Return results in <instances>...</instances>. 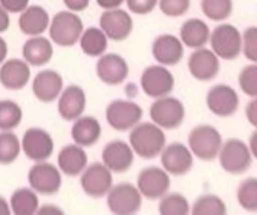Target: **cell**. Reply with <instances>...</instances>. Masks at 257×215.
<instances>
[{
    "instance_id": "cell-1",
    "label": "cell",
    "mask_w": 257,
    "mask_h": 215,
    "mask_svg": "<svg viewBox=\"0 0 257 215\" xmlns=\"http://www.w3.org/2000/svg\"><path fill=\"white\" fill-rule=\"evenodd\" d=\"M130 145L140 158L152 160L161 155L166 148V134L161 127L154 122L137 124L130 134Z\"/></svg>"
},
{
    "instance_id": "cell-2",
    "label": "cell",
    "mask_w": 257,
    "mask_h": 215,
    "mask_svg": "<svg viewBox=\"0 0 257 215\" xmlns=\"http://www.w3.org/2000/svg\"><path fill=\"white\" fill-rule=\"evenodd\" d=\"M221 146L223 137L220 131L208 124L194 127L188 136V148L193 152L194 158H199L200 161L208 163L217 160Z\"/></svg>"
},
{
    "instance_id": "cell-3",
    "label": "cell",
    "mask_w": 257,
    "mask_h": 215,
    "mask_svg": "<svg viewBox=\"0 0 257 215\" xmlns=\"http://www.w3.org/2000/svg\"><path fill=\"white\" fill-rule=\"evenodd\" d=\"M217 158L221 169L229 175H242L251 167L253 163L251 151L241 139H229L227 142H223Z\"/></svg>"
},
{
    "instance_id": "cell-4",
    "label": "cell",
    "mask_w": 257,
    "mask_h": 215,
    "mask_svg": "<svg viewBox=\"0 0 257 215\" xmlns=\"http://www.w3.org/2000/svg\"><path fill=\"white\" fill-rule=\"evenodd\" d=\"M211 50L221 60H235L242 53V33L229 23L218 24L211 32Z\"/></svg>"
},
{
    "instance_id": "cell-5",
    "label": "cell",
    "mask_w": 257,
    "mask_h": 215,
    "mask_svg": "<svg viewBox=\"0 0 257 215\" xmlns=\"http://www.w3.org/2000/svg\"><path fill=\"white\" fill-rule=\"evenodd\" d=\"M149 115L152 122L163 130H176L185 121V105L181 99L167 95L152 102Z\"/></svg>"
},
{
    "instance_id": "cell-6",
    "label": "cell",
    "mask_w": 257,
    "mask_h": 215,
    "mask_svg": "<svg viewBox=\"0 0 257 215\" xmlns=\"http://www.w3.org/2000/svg\"><path fill=\"white\" fill-rule=\"evenodd\" d=\"M83 33V23L81 18L75 14L63 11L54 15L50 24V38L60 47H71Z\"/></svg>"
},
{
    "instance_id": "cell-7",
    "label": "cell",
    "mask_w": 257,
    "mask_h": 215,
    "mask_svg": "<svg viewBox=\"0 0 257 215\" xmlns=\"http://www.w3.org/2000/svg\"><path fill=\"white\" fill-rule=\"evenodd\" d=\"M142 193L130 182H120L108 191L107 206L116 215H131L142 208Z\"/></svg>"
},
{
    "instance_id": "cell-8",
    "label": "cell",
    "mask_w": 257,
    "mask_h": 215,
    "mask_svg": "<svg viewBox=\"0 0 257 215\" xmlns=\"http://www.w3.org/2000/svg\"><path fill=\"white\" fill-rule=\"evenodd\" d=\"M142 118H143V110L134 101L116 99L110 102L105 110V119L108 125L116 131L133 130L137 124H140Z\"/></svg>"
},
{
    "instance_id": "cell-9",
    "label": "cell",
    "mask_w": 257,
    "mask_h": 215,
    "mask_svg": "<svg viewBox=\"0 0 257 215\" xmlns=\"http://www.w3.org/2000/svg\"><path fill=\"white\" fill-rule=\"evenodd\" d=\"M142 90L151 98L167 96L175 89V77L164 65H152L148 66L140 78Z\"/></svg>"
},
{
    "instance_id": "cell-10",
    "label": "cell",
    "mask_w": 257,
    "mask_h": 215,
    "mask_svg": "<svg viewBox=\"0 0 257 215\" xmlns=\"http://www.w3.org/2000/svg\"><path fill=\"white\" fill-rule=\"evenodd\" d=\"M163 169L173 176H184L191 172L194 166V155L190 148L181 142L166 145L161 152Z\"/></svg>"
},
{
    "instance_id": "cell-11",
    "label": "cell",
    "mask_w": 257,
    "mask_h": 215,
    "mask_svg": "<svg viewBox=\"0 0 257 215\" xmlns=\"http://www.w3.org/2000/svg\"><path fill=\"white\" fill-rule=\"evenodd\" d=\"M209 112L218 118H230L239 109V95L229 84H215L206 93Z\"/></svg>"
},
{
    "instance_id": "cell-12",
    "label": "cell",
    "mask_w": 257,
    "mask_h": 215,
    "mask_svg": "<svg viewBox=\"0 0 257 215\" xmlns=\"http://www.w3.org/2000/svg\"><path fill=\"white\" fill-rule=\"evenodd\" d=\"M81 188L83 191L93 199H99L111 190L113 185V176L111 170L102 163H93L87 169L83 170L81 175Z\"/></svg>"
},
{
    "instance_id": "cell-13",
    "label": "cell",
    "mask_w": 257,
    "mask_h": 215,
    "mask_svg": "<svg viewBox=\"0 0 257 215\" xmlns=\"http://www.w3.org/2000/svg\"><path fill=\"white\" fill-rule=\"evenodd\" d=\"M137 188L143 197L149 200L161 199L170 188V175L157 166L143 169L137 178Z\"/></svg>"
},
{
    "instance_id": "cell-14",
    "label": "cell",
    "mask_w": 257,
    "mask_h": 215,
    "mask_svg": "<svg viewBox=\"0 0 257 215\" xmlns=\"http://www.w3.org/2000/svg\"><path fill=\"white\" fill-rule=\"evenodd\" d=\"M29 184L38 194H56L62 185L60 172L56 166L39 161L29 170Z\"/></svg>"
},
{
    "instance_id": "cell-15",
    "label": "cell",
    "mask_w": 257,
    "mask_h": 215,
    "mask_svg": "<svg viewBox=\"0 0 257 215\" xmlns=\"http://www.w3.org/2000/svg\"><path fill=\"white\" fill-rule=\"evenodd\" d=\"M220 60L211 48H196L188 57V71L199 81H211L220 72Z\"/></svg>"
},
{
    "instance_id": "cell-16",
    "label": "cell",
    "mask_w": 257,
    "mask_h": 215,
    "mask_svg": "<svg viewBox=\"0 0 257 215\" xmlns=\"http://www.w3.org/2000/svg\"><path fill=\"white\" fill-rule=\"evenodd\" d=\"M24 155L32 161H45L51 157L54 143L51 136L42 128H29L21 140Z\"/></svg>"
},
{
    "instance_id": "cell-17",
    "label": "cell",
    "mask_w": 257,
    "mask_h": 215,
    "mask_svg": "<svg viewBox=\"0 0 257 215\" xmlns=\"http://www.w3.org/2000/svg\"><path fill=\"white\" fill-rule=\"evenodd\" d=\"M99 26L108 39L123 41L131 35L134 23L126 11L116 8V9H105V12L99 18Z\"/></svg>"
},
{
    "instance_id": "cell-18",
    "label": "cell",
    "mask_w": 257,
    "mask_h": 215,
    "mask_svg": "<svg viewBox=\"0 0 257 215\" xmlns=\"http://www.w3.org/2000/svg\"><path fill=\"white\" fill-rule=\"evenodd\" d=\"M184 48L181 38L164 33L155 38L152 42V56L154 59L164 66H175L184 59Z\"/></svg>"
},
{
    "instance_id": "cell-19",
    "label": "cell",
    "mask_w": 257,
    "mask_h": 215,
    "mask_svg": "<svg viewBox=\"0 0 257 215\" xmlns=\"http://www.w3.org/2000/svg\"><path fill=\"white\" fill-rule=\"evenodd\" d=\"M102 163L116 173H125L134 163V151L123 140H113L102 151Z\"/></svg>"
},
{
    "instance_id": "cell-20",
    "label": "cell",
    "mask_w": 257,
    "mask_h": 215,
    "mask_svg": "<svg viewBox=\"0 0 257 215\" xmlns=\"http://www.w3.org/2000/svg\"><path fill=\"white\" fill-rule=\"evenodd\" d=\"M130 68L126 60L119 54H105L96 63V74L99 80L108 86H117L128 77Z\"/></svg>"
},
{
    "instance_id": "cell-21",
    "label": "cell",
    "mask_w": 257,
    "mask_h": 215,
    "mask_svg": "<svg viewBox=\"0 0 257 215\" xmlns=\"http://www.w3.org/2000/svg\"><path fill=\"white\" fill-rule=\"evenodd\" d=\"M62 87H63V80L60 74H57L53 69H45L36 74L32 84L33 95L41 102H53L56 98H59Z\"/></svg>"
},
{
    "instance_id": "cell-22",
    "label": "cell",
    "mask_w": 257,
    "mask_h": 215,
    "mask_svg": "<svg viewBox=\"0 0 257 215\" xmlns=\"http://www.w3.org/2000/svg\"><path fill=\"white\" fill-rule=\"evenodd\" d=\"M86 107V95L84 90L80 86H68L59 98L57 110L59 115L65 121H75L78 119Z\"/></svg>"
},
{
    "instance_id": "cell-23",
    "label": "cell",
    "mask_w": 257,
    "mask_h": 215,
    "mask_svg": "<svg viewBox=\"0 0 257 215\" xmlns=\"http://www.w3.org/2000/svg\"><path fill=\"white\" fill-rule=\"evenodd\" d=\"M30 78V68L24 60L11 59L0 68V83L9 90L23 89Z\"/></svg>"
},
{
    "instance_id": "cell-24",
    "label": "cell",
    "mask_w": 257,
    "mask_h": 215,
    "mask_svg": "<svg viewBox=\"0 0 257 215\" xmlns=\"http://www.w3.org/2000/svg\"><path fill=\"white\" fill-rule=\"evenodd\" d=\"M179 38L182 44L191 50L206 47L211 38V29L209 26L200 20V18H190L181 26Z\"/></svg>"
},
{
    "instance_id": "cell-25",
    "label": "cell",
    "mask_w": 257,
    "mask_h": 215,
    "mask_svg": "<svg viewBox=\"0 0 257 215\" xmlns=\"http://www.w3.org/2000/svg\"><path fill=\"white\" fill-rule=\"evenodd\" d=\"M48 14L42 6H27L18 20L20 30L29 36H39L48 29Z\"/></svg>"
},
{
    "instance_id": "cell-26",
    "label": "cell",
    "mask_w": 257,
    "mask_h": 215,
    "mask_svg": "<svg viewBox=\"0 0 257 215\" xmlns=\"http://www.w3.org/2000/svg\"><path fill=\"white\" fill-rule=\"evenodd\" d=\"M57 164L59 169L68 175V176H77L83 173V170L87 166V155L83 149V146L78 145H69L65 146L57 157Z\"/></svg>"
},
{
    "instance_id": "cell-27",
    "label": "cell",
    "mask_w": 257,
    "mask_h": 215,
    "mask_svg": "<svg viewBox=\"0 0 257 215\" xmlns=\"http://www.w3.org/2000/svg\"><path fill=\"white\" fill-rule=\"evenodd\" d=\"M72 140L78 146H93L101 136V125L92 116H80L75 119L72 130H71Z\"/></svg>"
},
{
    "instance_id": "cell-28",
    "label": "cell",
    "mask_w": 257,
    "mask_h": 215,
    "mask_svg": "<svg viewBox=\"0 0 257 215\" xmlns=\"http://www.w3.org/2000/svg\"><path fill=\"white\" fill-rule=\"evenodd\" d=\"M51 56H53V47L47 38L35 36L27 39L23 45V57L26 62H29L33 66L45 65L47 62H50Z\"/></svg>"
},
{
    "instance_id": "cell-29",
    "label": "cell",
    "mask_w": 257,
    "mask_h": 215,
    "mask_svg": "<svg viewBox=\"0 0 257 215\" xmlns=\"http://www.w3.org/2000/svg\"><path fill=\"white\" fill-rule=\"evenodd\" d=\"M107 39L108 38L102 32V29L89 27L80 36V47L83 53L90 57L101 56L107 50Z\"/></svg>"
},
{
    "instance_id": "cell-30",
    "label": "cell",
    "mask_w": 257,
    "mask_h": 215,
    "mask_svg": "<svg viewBox=\"0 0 257 215\" xmlns=\"http://www.w3.org/2000/svg\"><path fill=\"white\" fill-rule=\"evenodd\" d=\"M38 196L35 190L18 188L11 196V208L15 215H33L38 212Z\"/></svg>"
},
{
    "instance_id": "cell-31",
    "label": "cell",
    "mask_w": 257,
    "mask_h": 215,
    "mask_svg": "<svg viewBox=\"0 0 257 215\" xmlns=\"http://www.w3.org/2000/svg\"><path fill=\"white\" fill-rule=\"evenodd\" d=\"M191 214L193 215H226L227 214V206L226 202L217 196V194H202L199 196L193 206H191Z\"/></svg>"
},
{
    "instance_id": "cell-32",
    "label": "cell",
    "mask_w": 257,
    "mask_h": 215,
    "mask_svg": "<svg viewBox=\"0 0 257 215\" xmlns=\"http://www.w3.org/2000/svg\"><path fill=\"white\" fill-rule=\"evenodd\" d=\"M158 212L161 215H187L191 212V205L181 193H166L160 199Z\"/></svg>"
},
{
    "instance_id": "cell-33",
    "label": "cell",
    "mask_w": 257,
    "mask_h": 215,
    "mask_svg": "<svg viewBox=\"0 0 257 215\" xmlns=\"http://www.w3.org/2000/svg\"><path fill=\"white\" fill-rule=\"evenodd\" d=\"M202 12L211 21L221 23L233 12V0H202Z\"/></svg>"
},
{
    "instance_id": "cell-34",
    "label": "cell",
    "mask_w": 257,
    "mask_h": 215,
    "mask_svg": "<svg viewBox=\"0 0 257 215\" xmlns=\"http://www.w3.org/2000/svg\"><path fill=\"white\" fill-rule=\"evenodd\" d=\"M236 199L242 209L248 212H257V178H247L239 184Z\"/></svg>"
},
{
    "instance_id": "cell-35",
    "label": "cell",
    "mask_w": 257,
    "mask_h": 215,
    "mask_svg": "<svg viewBox=\"0 0 257 215\" xmlns=\"http://www.w3.org/2000/svg\"><path fill=\"white\" fill-rule=\"evenodd\" d=\"M23 119V112L20 105L14 101H0V130L11 131L20 125Z\"/></svg>"
},
{
    "instance_id": "cell-36",
    "label": "cell",
    "mask_w": 257,
    "mask_h": 215,
    "mask_svg": "<svg viewBox=\"0 0 257 215\" xmlns=\"http://www.w3.org/2000/svg\"><path fill=\"white\" fill-rule=\"evenodd\" d=\"M21 151L20 140L15 134L5 131L0 134V164H11L17 160Z\"/></svg>"
},
{
    "instance_id": "cell-37",
    "label": "cell",
    "mask_w": 257,
    "mask_h": 215,
    "mask_svg": "<svg viewBox=\"0 0 257 215\" xmlns=\"http://www.w3.org/2000/svg\"><path fill=\"white\" fill-rule=\"evenodd\" d=\"M238 83L247 96L257 98V63H250L241 69Z\"/></svg>"
},
{
    "instance_id": "cell-38",
    "label": "cell",
    "mask_w": 257,
    "mask_h": 215,
    "mask_svg": "<svg viewBox=\"0 0 257 215\" xmlns=\"http://www.w3.org/2000/svg\"><path fill=\"white\" fill-rule=\"evenodd\" d=\"M242 54L251 63H257V26H250L242 33Z\"/></svg>"
},
{
    "instance_id": "cell-39",
    "label": "cell",
    "mask_w": 257,
    "mask_h": 215,
    "mask_svg": "<svg viewBox=\"0 0 257 215\" xmlns=\"http://www.w3.org/2000/svg\"><path fill=\"white\" fill-rule=\"evenodd\" d=\"M160 9L164 15L176 18L185 15L191 8V0H158Z\"/></svg>"
},
{
    "instance_id": "cell-40",
    "label": "cell",
    "mask_w": 257,
    "mask_h": 215,
    "mask_svg": "<svg viewBox=\"0 0 257 215\" xmlns=\"http://www.w3.org/2000/svg\"><path fill=\"white\" fill-rule=\"evenodd\" d=\"M126 5L133 14L146 15L155 9V6L158 5V0H126Z\"/></svg>"
},
{
    "instance_id": "cell-41",
    "label": "cell",
    "mask_w": 257,
    "mask_h": 215,
    "mask_svg": "<svg viewBox=\"0 0 257 215\" xmlns=\"http://www.w3.org/2000/svg\"><path fill=\"white\" fill-rule=\"evenodd\" d=\"M29 5V0H0V6L6 11V12H12V14H20L23 12Z\"/></svg>"
},
{
    "instance_id": "cell-42",
    "label": "cell",
    "mask_w": 257,
    "mask_h": 215,
    "mask_svg": "<svg viewBox=\"0 0 257 215\" xmlns=\"http://www.w3.org/2000/svg\"><path fill=\"white\" fill-rule=\"evenodd\" d=\"M245 118L250 122V125H253L257 128V98H251V101L247 104L245 107Z\"/></svg>"
},
{
    "instance_id": "cell-43",
    "label": "cell",
    "mask_w": 257,
    "mask_h": 215,
    "mask_svg": "<svg viewBox=\"0 0 257 215\" xmlns=\"http://www.w3.org/2000/svg\"><path fill=\"white\" fill-rule=\"evenodd\" d=\"M90 0H63L65 6L72 12H81L89 6Z\"/></svg>"
},
{
    "instance_id": "cell-44",
    "label": "cell",
    "mask_w": 257,
    "mask_h": 215,
    "mask_svg": "<svg viewBox=\"0 0 257 215\" xmlns=\"http://www.w3.org/2000/svg\"><path fill=\"white\" fill-rule=\"evenodd\" d=\"M125 0H96V3L102 8V9H116L119 8Z\"/></svg>"
},
{
    "instance_id": "cell-45",
    "label": "cell",
    "mask_w": 257,
    "mask_h": 215,
    "mask_svg": "<svg viewBox=\"0 0 257 215\" xmlns=\"http://www.w3.org/2000/svg\"><path fill=\"white\" fill-rule=\"evenodd\" d=\"M9 27V15L8 12L0 6V33L2 32H6Z\"/></svg>"
},
{
    "instance_id": "cell-46",
    "label": "cell",
    "mask_w": 257,
    "mask_h": 215,
    "mask_svg": "<svg viewBox=\"0 0 257 215\" xmlns=\"http://www.w3.org/2000/svg\"><path fill=\"white\" fill-rule=\"evenodd\" d=\"M38 214H57V215H62L63 214V211L62 209H59V208H56L54 205H45V206H42V208H39L38 209Z\"/></svg>"
},
{
    "instance_id": "cell-47",
    "label": "cell",
    "mask_w": 257,
    "mask_h": 215,
    "mask_svg": "<svg viewBox=\"0 0 257 215\" xmlns=\"http://www.w3.org/2000/svg\"><path fill=\"white\" fill-rule=\"evenodd\" d=\"M248 148H250V151H251V155H253V158H256L257 160V128H256V131H254V133L250 136Z\"/></svg>"
},
{
    "instance_id": "cell-48",
    "label": "cell",
    "mask_w": 257,
    "mask_h": 215,
    "mask_svg": "<svg viewBox=\"0 0 257 215\" xmlns=\"http://www.w3.org/2000/svg\"><path fill=\"white\" fill-rule=\"evenodd\" d=\"M11 214V208L8 205V202L0 196V215H9Z\"/></svg>"
},
{
    "instance_id": "cell-49",
    "label": "cell",
    "mask_w": 257,
    "mask_h": 215,
    "mask_svg": "<svg viewBox=\"0 0 257 215\" xmlns=\"http://www.w3.org/2000/svg\"><path fill=\"white\" fill-rule=\"evenodd\" d=\"M6 54H8V45H6L5 39H3V38H0V63L5 60Z\"/></svg>"
}]
</instances>
